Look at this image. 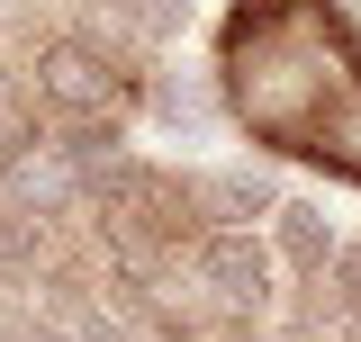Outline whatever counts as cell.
I'll return each mask as SVG.
<instances>
[{
  "label": "cell",
  "mask_w": 361,
  "mask_h": 342,
  "mask_svg": "<svg viewBox=\"0 0 361 342\" xmlns=\"http://www.w3.org/2000/svg\"><path fill=\"white\" fill-rule=\"evenodd\" d=\"M37 99L45 108H63L73 127H118V99H127V82H118V63L99 54V45H82V37H54L37 54Z\"/></svg>",
  "instance_id": "cell-1"
},
{
  "label": "cell",
  "mask_w": 361,
  "mask_h": 342,
  "mask_svg": "<svg viewBox=\"0 0 361 342\" xmlns=\"http://www.w3.org/2000/svg\"><path fill=\"white\" fill-rule=\"evenodd\" d=\"M190 270H199V289L217 306H235V315H262L280 289V270H271V243H253V225H217V234H199V253H190Z\"/></svg>",
  "instance_id": "cell-2"
},
{
  "label": "cell",
  "mask_w": 361,
  "mask_h": 342,
  "mask_svg": "<svg viewBox=\"0 0 361 342\" xmlns=\"http://www.w3.org/2000/svg\"><path fill=\"white\" fill-rule=\"evenodd\" d=\"M271 243H280L289 270H325L334 261V216L316 208V198H280L271 208Z\"/></svg>",
  "instance_id": "cell-3"
},
{
  "label": "cell",
  "mask_w": 361,
  "mask_h": 342,
  "mask_svg": "<svg viewBox=\"0 0 361 342\" xmlns=\"http://www.w3.org/2000/svg\"><path fill=\"white\" fill-rule=\"evenodd\" d=\"M190 208H199V216H217V225H253V216L280 208V189H271L262 171H208V180L190 189Z\"/></svg>",
  "instance_id": "cell-4"
},
{
  "label": "cell",
  "mask_w": 361,
  "mask_h": 342,
  "mask_svg": "<svg viewBox=\"0 0 361 342\" xmlns=\"http://www.w3.org/2000/svg\"><path fill=\"white\" fill-rule=\"evenodd\" d=\"M27 144H37V108H27V90H18V82H0V171L18 163Z\"/></svg>",
  "instance_id": "cell-5"
},
{
  "label": "cell",
  "mask_w": 361,
  "mask_h": 342,
  "mask_svg": "<svg viewBox=\"0 0 361 342\" xmlns=\"http://www.w3.org/2000/svg\"><path fill=\"white\" fill-rule=\"evenodd\" d=\"M0 342H82V334H73V324H54V315H9Z\"/></svg>",
  "instance_id": "cell-6"
}]
</instances>
